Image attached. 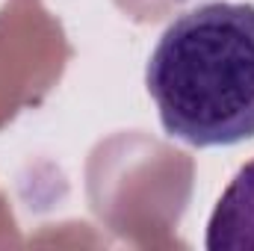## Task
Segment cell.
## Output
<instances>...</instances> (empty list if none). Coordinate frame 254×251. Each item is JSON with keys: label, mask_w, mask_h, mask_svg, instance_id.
Returning a JSON list of instances; mask_svg holds the SVG:
<instances>
[{"label": "cell", "mask_w": 254, "mask_h": 251, "mask_svg": "<svg viewBox=\"0 0 254 251\" xmlns=\"http://www.w3.org/2000/svg\"><path fill=\"white\" fill-rule=\"evenodd\" d=\"M145 86L166 133L187 145L254 139V6L216 0L178 15L148 60Z\"/></svg>", "instance_id": "6da1fadb"}, {"label": "cell", "mask_w": 254, "mask_h": 251, "mask_svg": "<svg viewBox=\"0 0 254 251\" xmlns=\"http://www.w3.org/2000/svg\"><path fill=\"white\" fill-rule=\"evenodd\" d=\"M207 249H254V160L246 163L222 192L207 222Z\"/></svg>", "instance_id": "7a4b0ae2"}]
</instances>
